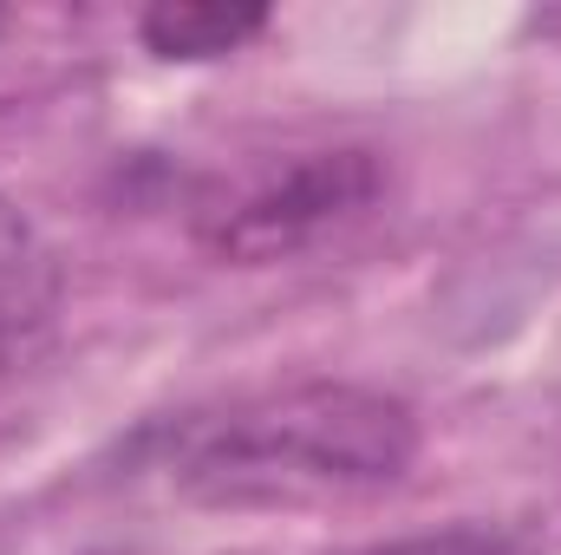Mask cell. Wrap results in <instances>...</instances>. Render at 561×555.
Listing matches in <instances>:
<instances>
[{
	"label": "cell",
	"mask_w": 561,
	"mask_h": 555,
	"mask_svg": "<svg viewBox=\"0 0 561 555\" xmlns=\"http://www.w3.org/2000/svg\"><path fill=\"white\" fill-rule=\"evenodd\" d=\"M419 444L424 431L405 399L307 380L190 418L170 438L163 477L203 510H320L399 484Z\"/></svg>",
	"instance_id": "cell-1"
},
{
	"label": "cell",
	"mask_w": 561,
	"mask_h": 555,
	"mask_svg": "<svg viewBox=\"0 0 561 555\" xmlns=\"http://www.w3.org/2000/svg\"><path fill=\"white\" fill-rule=\"evenodd\" d=\"M379 196H386V157L373 144L280 150L249 170L209 177L190 196V236L222 269H275L353 229Z\"/></svg>",
	"instance_id": "cell-2"
},
{
	"label": "cell",
	"mask_w": 561,
	"mask_h": 555,
	"mask_svg": "<svg viewBox=\"0 0 561 555\" xmlns=\"http://www.w3.org/2000/svg\"><path fill=\"white\" fill-rule=\"evenodd\" d=\"M66 314V262L39 236V223L0 196V380L26 373L53 340Z\"/></svg>",
	"instance_id": "cell-3"
},
{
	"label": "cell",
	"mask_w": 561,
	"mask_h": 555,
	"mask_svg": "<svg viewBox=\"0 0 561 555\" xmlns=\"http://www.w3.org/2000/svg\"><path fill=\"white\" fill-rule=\"evenodd\" d=\"M268 33V7H222V0H157L138 13V39L144 53L157 59H183V66H203V59H229L242 53L249 39Z\"/></svg>",
	"instance_id": "cell-4"
},
{
	"label": "cell",
	"mask_w": 561,
	"mask_h": 555,
	"mask_svg": "<svg viewBox=\"0 0 561 555\" xmlns=\"http://www.w3.org/2000/svg\"><path fill=\"white\" fill-rule=\"evenodd\" d=\"M366 555H542V550L523 530H510V523H444V530L373 543Z\"/></svg>",
	"instance_id": "cell-5"
},
{
	"label": "cell",
	"mask_w": 561,
	"mask_h": 555,
	"mask_svg": "<svg viewBox=\"0 0 561 555\" xmlns=\"http://www.w3.org/2000/svg\"><path fill=\"white\" fill-rule=\"evenodd\" d=\"M0 26H7V13H0Z\"/></svg>",
	"instance_id": "cell-6"
}]
</instances>
